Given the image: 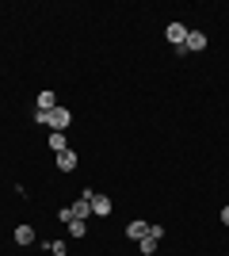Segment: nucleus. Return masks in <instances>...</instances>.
<instances>
[{
  "label": "nucleus",
  "instance_id": "1",
  "mask_svg": "<svg viewBox=\"0 0 229 256\" xmlns=\"http://www.w3.org/2000/svg\"><path fill=\"white\" fill-rule=\"evenodd\" d=\"M69 122H73V115H69V107H61V104H57L54 111H50V118H46V126H50V130H57V134H65V130H69Z\"/></svg>",
  "mask_w": 229,
  "mask_h": 256
},
{
  "label": "nucleus",
  "instance_id": "2",
  "mask_svg": "<svg viewBox=\"0 0 229 256\" xmlns=\"http://www.w3.org/2000/svg\"><path fill=\"white\" fill-rule=\"evenodd\" d=\"M88 199H92V192H80V199H76V203L69 206V210H73V218L88 222V214H92V203H88Z\"/></svg>",
  "mask_w": 229,
  "mask_h": 256
},
{
  "label": "nucleus",
  "instance_id": "3",
  "mask_svg": "<svg viewBox=\"0 0 229 256\" xmlns=\"http://www.w3.org/2000/svg\"><path fill=\"white\" fill-rule=\"evenodd\" d=\"M164 34H168V42H172V46L187 42V27H184V23H168V31H164Z\"/></svg>",
  "mask_w": 229,
  "mask_h": 256
},
{
  "label": "nucleus",
  "instance_id": "4",
  "mask_svg": "<svg viewBox=\"0 0 229 256\" xmlns=\"http://www.w3.org/2000/svg\"><path fill=\"white\" fill-rule=\"evenodd\" d=\"M88 203H92V214H99V218H103V214H111V199H107V195H96V192H92V199H88Z\"/></svg>",
  "mask_w": 229,
  "mask_h": 256
},
{
  "label": "nucleus",
  "instance_id": "5",
  "mask_svg": "<svg viewBox=\"0 0 229 256\" xmlns=\"http://www.w3.org/2000/svg\"><path fill=\"white\" fill-rule=\"evenodd\" d=\"M187 54H191V50H207V34H203V31H187Z\"/></svg>",
  "mask_w": 229,
  "mask_h": 256
},
{
  "label": "nucleus",
  "instance_id": "6",
  "mask_svg": "<svg viewBox=\"0 0 229 256\" xmlns=\"http://www.w3.org/2000/svg\"><path fill=\"white\" fill-rule=\"evenodd\" d=\"M57 168H61V172H73V168H76V153H73V150L57 153Z\"/></svg>",
  "mask_w": 229,
  "mask_h": 256
},
{
  "label": "nucleus",
  "instance_id": "7",
  "mask_svg": "<svg viewBox=\"0 0 229 256\" xmlns=\"http://www.w3.org/2000/svg\"><path fill=\"white\" fill-rule=\"evenodd\" d=\"M15 245H34V230L31 226H15Z\"/></svg>",
  "mask_w": 229,
  "mask_h": 256
},
{
  "label": "nucleus",
  "instance_id": "8",
  "mask_svg": "<svg viewBox=\"0 0 229 256\" xmlns=\"http://www.w3.org/2000/svg\"><path fill=\"white\" fill-rule=\"evenodd\" d=\"M126 234H130L134 241H142V237L149 234V222H142V218H138V222H130V226H126Z\"/></svg>",
  "mask_w": 229,
  "mask_h": 256
},
{
  "label": "nucleus",
  "instance_id": "9",
  "mask_svg": "<svg viewBox=\"0 0 229 256\" xmlns=\"http://www.w3.org/2000/svg\"><path fill=\"white\" fill-rule=\"evenodd\" d=\"M54 107H57L54 92H38V111H54Z\"/></svg>",
  "mask_w": 229,
  "mask_h": 256
},
{
  "label": "nucleus",
  "instance_id": "10",
  "mask_svg": "<svg viewBox=\"0 0 229 256\" xmlns=\"http://www.w3.org/2000/svg\"><path fill=\"white\" fill-rule=\"evenodd\" d=\"M157 245H161V241H157V237L153 234H145L142 241H138V248H142V256H149V252H157Z\"/></svg>",
  "mask_w": 229,
  "mask_h": 256
},
{
  "label": "nucleus",
  "instance_id": "11",
  "mask_svg": "<svg viewBox=\"0 0 229 256\" xmlns=\"http://www.w3.org/2000/svg\"><path fill=\"white\" fill-rule=\"evenodd\" d=\"M50 150H54V153H65V150H69V146H65V134L50 130Z\"/></svg>",
  "mask_w": 229,
  "mask_h": 256
},
{
  "label": "nucleus",
  "instance_id": "12",
  "mask_svg": "<svg viewBox=\"0 0 229 256\" xmlns=\"http://www.w3.org/2000/svg\"><path fill=\"white\" fill-rule=\"evenodd\" d=\"M84 234H88V222L73 218V222H69V237H84Z\"/></svg>",
  "mask_w": 229,
  "mask_h": 256
},
{
  "label": "nucleus",
  "instance_id": "13",
  "mask_svg": "<svg viewBox=\"0 0 229 256\" xmlns=\"http://www.w3.org/2000/svg\"><path fill=\"white\" fill-rule=\"evenodd\" d=\"M46 248H50L54 256H65V241H54V245H46Z\"/></svg>",
  "mask_w": 229,
  "mask_h": 256
},
{
  "label": "nucleus",
  "instance_id": "14",
  "mask_svg": "<svg viewBox=\"0 0 229 256\" xmlns=\"http://www.w3.org/2000/svg\"><path fill=\"white\" fill-rule=\"evenodd\" d=\"M222 222H226V226H229V206H226V210H222Z\"/></svg>",
  "mask_w": 229,
  "mask_h": 256
}]
</instances>
